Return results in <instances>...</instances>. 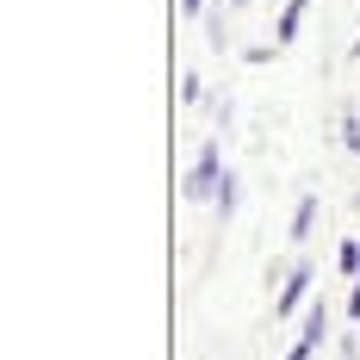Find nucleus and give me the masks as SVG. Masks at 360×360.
I'll return each mask as SVG.
<instances>
[{"instance_id": "nucleus-1", "label": "nucleus", "mask_w": 360, "mask_h": 360, "mask_svg": "<svg viewBox=\"0 0 360 360\" xmlns=\"http://www.w3.org/2000/svg\"><path fill=\"white\" fill-rule=\"evenodd\" d=\"M217 149H199V162H193V174H186V199H205V193H217Z\"/></svg>"}, {"instance_id": "nucleus-2", "label": "nucleus", "mask_w": 360, "mask_h": 360, "mask_svg": "<svg viewBox=\"0 0 360 360\" xmlns=\"http://www.w3.org/2000/svg\"><path fill=\"white\" fill-rule=\"evenodd\" d=\"M317 342H323V304L304 317V335H298V348H292V360H311L317 354Z\"/></svg>"}, {"instance_id": "nucleus-3", "label": "nucleus", "mask_w": 360, "mask_h": 360, "mask_svg": "<svg viewBox=\"0 0 360 360\" xmlns=\"http://www.w3.org/2000/svg\"><path fill=\"white\" fill-rule=\"evenodd\" d=\"M304 286H311V274H304V267H292V280H286V292L274 298V311H280V317H286V311H298V298H304Z\"/></svg>"}, {"instance_id": "nucleus-4", "label": "nucleus", "mask_w": 360, "mask_h": 360, "mask_svg": "<svg viewBox=\"0 0 360 360\" xmlns=\"http://www.w3.org/2000/svg\"><path fill=\"white\" fill-rule=\"evenodd\" d=\"M304 6H311V0H292V6H286V19H280V44H292V37H298V25H304Z\"/></svg>"}, {"instance_id": "nucleus-5", "label": "nucleus", "mask_w": 360, "mask_h": 360, "mask_svg": "<svg viewBox=\"0 0 360 360\" xmlns=\"http://www.w3.org/2000/svg\"><path fill=\"white\" fill-rule=\"evenodd\" d=\"M212 199H217V217H230V212H236V174H224V180H217V193H212Z\"/></svg>"}, {"instance_id": "nucleus-6", "label": "nucleus", "mask_w": 360, "mask_h": 360, "mask_svg": "<svg viewBox=\"0 0 360 360\" xmlns=\"http://www.w3.org/2000/svg\"><path fill=\"white\" fill-rule=\"evenodd\" d=\"M311 217H317V199H298V217H292V236H304V230H311Z\"/></svg>"}, {"instance_id": "nucleus-7", "label": "nucleus", "mask_w": 360, "mask_h": 360, "mask_svg": "<svg viewBox=\"0 0 360 360\" xmlns=\"http://www.w3.org/2000/svg\"><path fill=\"white\" fill-rule=\"evenodd\" d=\"M342 137H348V149H360V118H354V112L342 118Z\"/></svg>"}, {"instance_id": "nucleus-8", "label": "nucleus", "mask_w": 360, "mask_h": 360, "mask_svg": "<svg viewBox=\"0 0 360 360\" xmlns=\"http://www.w3.org/2000/svg\"><path fill=\"white\" fill-rule=\"evenodd\" d=\"M180 13H186V19H193V13H205V0H180Z\"/></svg>"}]
</instances>
